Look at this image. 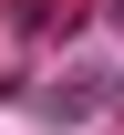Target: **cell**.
Here are the masks:
<instances>
[{"instance_id": "6da1fadb", "label": "cell", "mask_w": 124, "mask_h": 135, "mask_svg": "<svg viewBox=\"0 0 124 135\" xmlns=\"http://www.w3.org/2000/svg\"><path fill=\"white\" fill-rule=\"evenodd\" d=\"M41 114H52V125H72V114H93V73H72V83H52V94H41Z\"/></svg>"}, {"instance_id": "7a4b0ae2", "label": "cell", "mask_w": 124, "mask_h": 135, "mask_svg": "<svg viewBox=\"0 0 124 135\" xmlns=\"http://www.w3.org/2000/svg\"><path fill=\"white\" fill-rule=\"evenodd\" d=\"M104 21H114V31H124V0H104Z\"/></svg>"}, {"instance_id": "3957f363", "label": "cell", "mask_w": 124, "mask_h": 135, "mask_svg": "<svg viewBox=\"0 0 124 135\" xmlns=\"http://www.w3.org/2000/svg\"><path fill=\"white\" fill-rule=\"evenodd\" d=\"M114 94H124V83H114Z\"/></svg>"}]
</instances>
